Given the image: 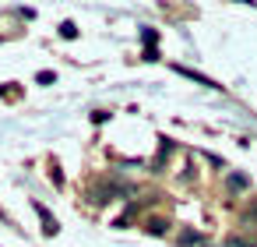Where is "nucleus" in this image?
Instances as JSON below:
<instances>
[{"mask_svg": "<svg viewBox=\"0 0 257 247\" xmlns=\"http://www.w3.org/2000/svg\"><path fill=\"white\" fill-rule=\"evenodd\" d=\"M225 187H229L232 194H236V191H246V187H250V177H243V173H229Z\"/></svg>", "mask_w": 257, "mask_h": 247, "instance_id": "3", "label": "nucleus"}, {"mask_svg": "<svg viewBox=\"0 0 257 247\" xmlns=\"http://www.w3.org/2000/svg\"><path fill=\"white\" fill-rule=\"evenodd\" d=\"M36 81H39V85H53V81H57V74H53V71H39V74H36Z\"/></svg>", "mask_w": 257, "mask_h": 247, "instance_id": "7", "label": "nucleus"}, {"mask_svg": "<svg viewBox=\"0 0 257 247\" xmlns=\"http://www.w3.org/2000/svg\"><path fill=\"white\" fill-rule=\"evenodd\" d=\"M32 208H36V215L43 219V233H46V236H57V229H60V226H57V219L46 212V205H39V201H36Z\"/></svg>", "mask_w": 257, "mask_h": 247, "instance_id": "1", "label": "nucleus"}, {"mask_svg": "<svg viewBox=\"0 0 257 247\" xmlns=\"http://www.w3.org/2000/svg\"><path fill=\"white\" fill-rule=\"evenodd\" d=\"M239 222H243V226H257V201L246 205V208L239 212Z\"/></svg>", "mask_w": 257, "mask_h": 247, "instance_id": "5", "label": "nucleus"}, {"mask_svg": "<svg viewBox=\"0 0 257 247\" xmlns=\"http://www.w3.org/2000/svg\"><path fill=\"white\" fill-rule=\"evenodd\" d=\"M176 71H180L183 78H194L197 85H208V89H218V85H215L211 78H204V74H197V71H190V67H180V64H176Z\"/></svg>", "mask_w": 257, "mask_h": 247, "instance_id": "4", "label": "nucleus"}, {"mask_svg": "<svg viewBox=\"0 0 257 247\" xmlns=\"http://www.w3.org/2000/svg\"><path fill=\"white\" fill-rule=\"evenodd\" d=\"M145 229H148L152 236H162V233L169 229V219H162V215H148V219H145Z\"/></svg>", "mask_w": 257, "mask_h": 247, "instance_id": "2", "label": "nucleus"}, {"mask_svg": "<svg viewBox=\"0 0 257 247\" xmlns=\"http://www.w3.org/2000/svg\"><path fill=\"white\" fill-rule=\"evenodd\" d=\"M201 240V233H194V229H183L180 233V243H197Z\"/></svg>", "mask_w": 257, "mask_h": 247, "instance_id": "8", "label": "nucleus"}, {"mask_svg": "<svg viewBox=\"0 0 257 247\" xmlns=\"http://www.w3.org/2000/svg\"><path fill=\"white\" fill-rule=\"evenodd\" d=\"M60 36H64V39H74V36H78V25H74V22H64V25H60Z\"/></svg>", "mask_w": 257, "mask_h": 247, "instance_id": "6", "label": "nucleus"}]
</instances>
